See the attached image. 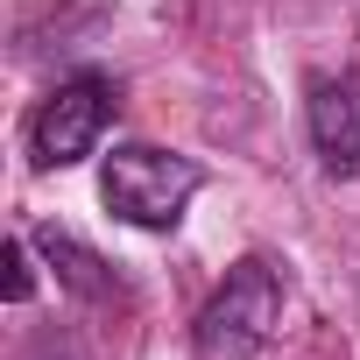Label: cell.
I'll return each mask as SVG.
<instances>
[{"label": "cell", "mask_w": 360, "mask_h": 360, "mask_svg": "<svg viewBox=\"0 0 360 360\" xmlns=\"http://www.w3.org/2000/svg\"><path fill=\"white\" fill-rule=\"evenodd\" d=\"M205 169L191 155H169V148H148V141H127L106 155V176H99V198L113 219L141 226V233H169L184 219V205L198 198Z\"/></svg>", "instance_id": "cell-1"}, {"label": "cell", "mask_w": 360, "mask_h": 360, "mask_svg": "<svg viewBox=\"0 0 360 360\" xmlns=\"http://www.w3.org/2000/svg\"><path fill=\"white\" fill-rule=\"evenodd\" d=\"M276 325H283V276L262 255H248L205 297V311L191 325V346H198V360H255L276 339Z\"/></svg>", "instance_id": "cell-2"}, {"label": "cell", "mask_w": 360, "mask_h": 360, "mask_svg": "<svg viewBox=\"0 0 360 360\" xmlns=\"http://www.w3.org/2000/svg\"><path fill=\"white\" fill-rule=\"evenodd\" d=\"M113 85L99 78V71H78V78H64L43 106H36V120H29V162L36 169H71V162H85L92 148H99V134L113 127Z\"/></svg>", "instance_id": "cell-3"}, {"label": "cell", "mask_w": 360, "mask_h": 360, "mask_svg": "<svg viewBox=\"0 0 360 360\" xmlns=\"http://www.w3.org/2000/svg\"><path fill=\"white\" fill-rule=\"evenodd\" d=\"M311 141H318V162L332 176L360 169V78L353 71L311 78Z\"/></svg>", "instance_id": "cell-4"}, {"label": "cell", "mask_w": 360, "mask_h": 360, "mask_svg": "<svg viewBox=\"0 0 360 360\" xmlns=\"http://www.w3.org/2000/svg\"><path fill=\"white\" fill-rule=\"evenodd\" d=\"M36 248H43V262L57 269V283L71 290V297H85V304H106L120 283H113V269L85 248V240H71V233H57V226H43L36 233Z\"/></svg>", "instance_id": "cell-5"}, {"label": "cell", "mask_w": 360, "mask_h": 360, "mask_svg": "<svg viewBox=\"0 0 360 360\" xmlns=\"http://www.w3.org/2000/svg\"><path fill=\"white\" fill-rule=\"evenodd\" d=\"M36 297V269H29V240H8V304Z\"/></svg>", "instance_id": "cell-6"}, {"label": "cell", "mask_w": 360, "mask_h": 360, "mask_svg": "<svg viewBox=\"0 0 360 360\" xmlns=\"http://www.w3.org/2000/svg\"><path fill=\"white\" fill-rule=\"evenodd\" d=\"M29 360H78V346H71L64 332H36V346H29Z\"/></svg>", "instance_id": "cell-7"}]
</instances>
